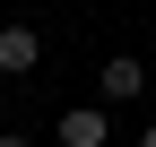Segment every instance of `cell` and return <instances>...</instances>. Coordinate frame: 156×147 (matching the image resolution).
<instances>
[{"instance_id":"3957f363","label":"cell","mask_w":156,"mask_h":147,"mask_svg":"<svg viewBox=\"0 0 156 147\" xmlns=\"http://www.w3.org/2000/svg\"><path fill=\"white\" fill-rule=\"evenodd\" d=\"M52 138H61V147H104V138H113V121L95 113V104H69V113L52 121Z\"/></svg>"},{"instance_id":"6da1fadb","label":"cell","mask_w":156,"mask_h":147,"mask_svg":"<svg viewBox=\"0 0 156 147\" xmlns=\"http://www.w3.org/2000/svg\"><path fill=\"white\" fill-rule=\"evenodd\" d=\"M44 69V35L35 26H0V78H35Z\"/></svg>"},{"instance_id":"277c9868","label":"cell","mask_w":156,"mask_h":147,"mask_svg":"<svg viewBox=\"0 0 156 147\" xmlns=\"http://www.w3.org/2000/svg\"><path fill=\"white\" fill-rule=\"evenodd\" d=\"M0 147H26V138H17V130H0Z\"/></svg>"},{"instance_id":"7a4b0ae2","label":"cell","mask_w":156,"mask_h":147,"mask_svg":"<svg viewBox=\"0 0 156 147\" xmlns=\"http://www.w3.org/2000/svg\"><path fill=\"white\" fill-rule=\"evenodd\" d=\"M95 87H104V104H130V95H147V61H130V52H113V61L95 69Z\"/></svg>"},{"instance_id":"5b68a950","label":"cell","mask_w":156,"mask_h":147,"mask_svg":"<svg viewBox=\"0 0 156 147\" xmlns=\"http://www.w3.org/2000/svg\"><path fill=\"white\" fill-rule=\"evenodd\" d=\"M139 147H156V130H147V138H139Z\"/></svg>"}]
</instances>
